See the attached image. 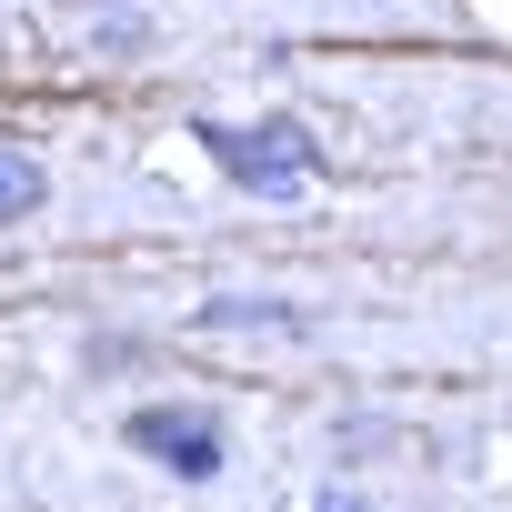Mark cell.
<instances>
[{"instance_id": "2", "label": "cell", "mask_w": 512, "mask_h": 512, "mask_svg": "<svg viewBox=\"0 0 512 512\" xmlns=\"http://www.w3.org/2000/svg\"><path fill=\"white\" fill-rule=\"evenodd\" d=\"M131 452H151V462H171L181 482H211V472L231 462V442H221V422H211V412H171V402H141V412H131Z\"/></svg>"}, {"instance_id": "3", "label": "cell", "mask_w": 512, "mask_h": 512, "mask_svg": "<svg viewBox=\"0 0 512 512\" xmlns=\"http://www.w3.org/2000/svg\"><path fill=\"white\" fill-rule=\"evenodd\" d=\"M31 211H41V161L0 151V221H31Z\"/></svg>"}, {"instance_id": "1", "label": "cell", "mask_w": 512, "mask_h": 512, "mask_svg": "<svg viewBox=\"0 0 512 512\" xmlns=\"http://www.w3.org/2000/svg\"><path fill=\"white\" fill-rule=\"evenodd\" d=\"M201 151L241 181V191H272V201H292L312 171H322V141L302 131V121H201Z\"/></svg>"}]
</instances>
